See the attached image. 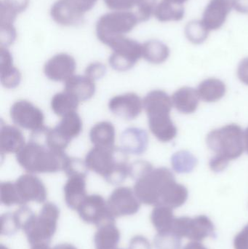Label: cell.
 <instances>
[{
	"instance_id": "obj_1",
	"label": "cell",
	"mask_w": 248,
	"mask_h": 249,
	"mask_svg": "<svg viewBox=\"0 0 248 249\" xmlns=\"http://www.w3.org/2000/svg\"><path fill=\"white\" fill-rule=\"evenodd\" d=\"M207 144L215 154L210 160V168L214 172L224 171L230 160L237 159L244 152L243 131L238 124H230L212 130L207 136Z\"/></svg>"
},
{
	"instance_id": "obj_2",
	"label": "cell",
	"mask_w": 248,
	"mask_h": 249,
	"mask_svg": "<svg viewBox=\"0 0 248 249\" xmlns=\"http://www.w3.org/2000/svg\"><path fill=\"white\" fill-rule=\"evenodd\" d=\"M68 158L65 152L52 150L33 136L16 154L17 162L29 174H52L63 171Z\"/></svg>"
},
{
	"instance_id": "obj_3",
	"label": "cell",
	"mask_w": 248,
	"mask_h": 249,
	"mask_svg": "<svg viewBox=\"0 0 248 249\" xmlns=\"http://www.w3.org/2000/svg\"><path fill=\"white\" fill-rule=\"evenodd\" d=\"M87 168L101 176L108 183L118 185L129 176L128 153L122 147H94L84 160Z\"/></svg>"
},
{
	"instance_id": "obj_4",
	"label": "cell",
	"mask_w": 248,
	"mask_h": 249,
	"mask_svg": "<svg viewBox=\"0 0 248 249\" xmlns=\"http://www.w3.org/2000/svg\"><path fill=\"white\" fill-rule=\"evenodd\" d=\"M60 210L56 205L46 203L42 206L39 214L35 215L23 228L31 246L50 242L57 230Z\"/></svg>"
},
{
	"instance_id": "obj_5",
	"label": "cell",
	"mask_w": 248,
	"mask_h": 249,
	"mask_svg": "<svg viewBox=\"0 0 248 249\" xmlns=\"http://www.w3.org/2000/svg\"><path fill=\"white\" fill-rule=\"evenodd\" d=\"M139 22L134 12L112 11L105 13L96 23V35L100 42L107 45L112 39L125 36Z\"/></svg>"
},
{
	"instance_id": "obj_6",
	"label": "cell",
	"mask_w": 248,
	"mask_h": 249,
	"mask_svg": "<svg viewBox=\"0 0 248 249\" xmlns=\"http://www.w3.org/2000/svg\"><path fill=\"white\" fill-rule=\"evenodd\" d=\"M173 180H175L174 174L170 169L167 168H155L137 180L133 190L141 203L149 206H158L163 190Z\"/></svg>"
},
{
	"instance_id": "obj_7",
	"label": "cell",
	"mask_w": 248,
	"mask_h": 249,
	"mask_svg": "<svg viewBox=\"0 0 248 249\" xmlns=\"http://www.w3.org/2000/svg\"><path fill=\"white\" fill-rule=\"evenodd\" d=\"M107 46L112 50L109 65L116 71H128L142 57V45L126 36L112 39Z\"/></svg>"
},
{
	"instance_id": "obj_8",
	"label": "cell",
	"mask_w": 248,
	"mask_h": 249,
	"mask_svg": "<svg viewBox=\"0 0 248 249\" xmlns=\"http://www.w3.org/2000/svg\"><path fill=\"white\" fill-rule=\"evenodd\" d=\"M77 212L83 222L98 228L105 224L115 222V217L108 208L107 201L99 195L87 196Z\"/></svg>"
},
{
	"instance_id": "obj_9",
	"label": "cell",
	"mask_w": 248,
	"mask_h": 249,
	"mask_svg": "<svg viewBox=\"0 0 248 249\" xmlns=\"http://www.w3.org/2000/svg\"><path fill=\"white\" fill-rule=\"evenodd\" d=\"M10 115L13 122L22 128L35 132L45 127L43 112L28 101L15 102L10 108Z\"/></svg>"
},
{
	"instance_id": "obj_10",
	"label": "cell",
	"mask_w": 248,
	"mask_h": 249,
	"mask_svg": "<svg viewBox=\"0 0 248 249\" xmlns=\"http://www.w3.org/2000/svg\"><path fill=\"white\" fill-rule=\"evenodd\" d=\"M141 203L134 190L126 187L115 189L107 200L108 208L115 218L135 214L139 211Z\"/></svg>"
},
{
	"instance_id": "obj_11",
	"label": "cell",
	"mask_w": 248,
	"mask_h": 249,
	"mask_svg": "<svg viewBox=\"0 0 248 249\" xmlns=\"http://www.w3.org/2000/svg\"><path fill=\"white\" fill-rule=\"evenodd\" d=\"M15 184L23 206L29 202L42 203L46 200V187L43 182L33 174L20 176Z\"/></svg>"
},
{
	"instance_id": "obj_12",
	"label": "cell",
	"mask_w": 248,
	"mask_h": 249,
	"mask_svg": "<svg viewBox=\"0 0 248 249\" xmlns=\"http://www.w3.org/2000/svg\"><path fill=\"white\" fill-rule=\"evenodd\" d=\"M77 68L75 59L64 53L56 54L50 58L44 67V73L49 80L66 82L74 76Z\"/></svg>"
},
{
	"instance_id": "obj_13",
	"label": "cell",
	"mask_w": 248,
	"mask_h": 249,
	"mask_svg": "<svg viewBox=\"0 0 248 249\" xmlns=\"http://www.w3.org/2000/svg\"><path fill=\"white\" fill-rule=\"evenodd\" d=\"M143 108V101L134 93L115 96L109 102V110L116 116L127 121L138 118Z\"/></svg>"
},
{
	"instance_id": "obj_14",
	"label": "cell",
	"mask_w": 248,
	"mask_h": 249,
	"mask_svg": "<svg viewBox=\"0 0 248 249\" xmlns=\"http://www.w3.org/2000/svg\"><path fill=\"white\" fill-rule=\"evenodd\" d=\"M232 7L233 0H211L204 11L202 23L209 31L220 29Z\"/></svg>"
},
{
	"instance_id": "obj_15",
	"label": "cell",
	"mask_w": 248,
	"mask_h": 249,
	"mask_svg": "<svg viewBox=\"0 0 248 249\" xmlns=\"http://www.w3.org/2000/svg\"><path fill=\"white\" fill-rule=\"evenodd\" d=\"M50 16L61 26H75L83 23L84 15L78 11L69 0H58L51 7Z\"/></svg>"
},
{
	"instance_id": "obj_16",
	"label": "cell",
	"mask_w": 248,
	"mask_h": 249,
	"mask_svg": "<svg viewBox=\"0 0 248 249\" xmlns=\"http://www.w3.org/2000/svg\"><path fill=\"white\" fill-rule=\"evenodd\" d=\"M121 147L128 154L141 155L147 151L149 136L147 132L138 127H128L120 136Z\"/></svg>"
},
{
	"instance_id": "obj_17",
	"label": "cell",
	"mask_w": 248,
	"mask_h": 249,
	"mask_svg": "<svg viewBox=\"0 0 248 249\" xmlns=\"http://www.w3.org/2000/svg\"><path fill=\"white\" fill-rule=\"evenodd\" d=\"M87 176L76 175L68 177L64 187L66 203L69 209L77 210L87 197Z\"/></svg>"
},
{
	"instance_id": "obj_18",
	"label": "cell",
	"mask_w": 248,
	"mask_h": 249,
	"mask_svg": "<svg viewBox=\"0 0 248 249\" xmlns=\"http://www.w3.org/2000/svg\"><path fill=\"white\" fill-rule=\"evenodd\" d=\"M0 79L7 89H16L21 81V73L14 67L11 53L4 47H0Z\"/></svg>"
},
{
	"instance_id": "obj_19",
	"label": "cell",
	"mask_w": 248,
	"mask_h": 249,
	"mask_svg": "<svg viewBox=\"0 0 248 249\" xmlns=\"http://www.w3.org/2000/svg\"><path fill=\"white\" fill-rule=\"evenodd\" d=\"M83 130V122L77 112H71L63 117L58 125L52 128L56 137L66 146L77 137Z\"/></svg>"
},
{
	"instance_id": "obj_20",
	"label": "cell",
	"mask_w": 248,
	"mask_h": 249,
	"mask_svg": "<svg viewBox=\"0 0 248 249\" xmlns=\"http://www.w3.org/2000/svg\"><path fill=\"white\" fill-rule=\"evenodd\" d=\"M149 127L152 134L161 142H169L177 136L178 130L170 114L148 116Z\"/></svg>"
},
{
	"instance_id": "obj_21",
	"label": "cell",
	"mask_w": 248,
	"mask_h": 249,
	"mask_svg": "<svg viewBox=\"0 0 248 249\" xmlns=\"http://www.w3.org/2000/svg\"><path fill=\"white\" fill-rule=\"evenodd\" d=\"M25 145L24 136L20 129L16 126L1 124L0 129V151L1 154H17Z\"/></svg>"
},
{
	"instance_id": "obj_22",
	"label": "cell",
	"mask_w": 248,
	"mask_h": 249,
	"mask_svg": "<svg viewBox=\"0 0 248 249\" xmlns=\"http://www.w3.org/2000/svg\"><path fill=\"white\" fill-rule=\"evenodd\" d=\"M64 91L72 95L80 102H85L94 96L96 84L94 80L87 76L74 75L65 82Z\"/></svg>"
},
{
	"instance_id": "obj_23",
	"label": "cell",
	"mask_w": 248,
	"mask_h": 249,
	"mask_svg": "<svg viewBox=\"0 0 248 249\" xmlns=\"http://www.w3.org/2000/svg\"><path fill=\"white\" fill-rule=\"evenodd\" d=\"M173 102L167 93L163 90H155L149 92L143 100V107L147 116L170 114Z\"/></svg>"
},
{
	"instance_id": "obj_24",
	"label": "cell",
	"mask_w": 248,
	"mask_h": 249,
	"mask_svg": "<svg viewBox=\"0 0 248 249\" xmlns=\"http://www.w3.org/2000/svg\"><path fill=\"white\" fill-rule=\"evenodd\" d=\"M173 106L183 114L194 113L199 106V96L198 90L192 88L179 89L172 96Z\"/></svg>"
},
{
	"instance_id": "obj_25",
	"label": "cell",
	"mask_w": 248,
	"mask_h": 249,
	"mask_svg": "<svg viewBox=\"0 0 248 249\" xmlns=\"http://www.w3.org/2000/svg\"><path fill=\"white\" fill-rule=\"evenodd\" d=\"M115 126L110 122L103 121L95 124L90 132V139L94 147L111 149L115 147Z\"/></svg>"
},
{
	"instance_id": "obj_26",
	"label": "cell",
	"mask_w": 248,
	"mask_h": 249,
	"mask_svg": "<svg viewBox=\"0 0 248 249\" xmlns=\"http://www.w3.org/2000/svg\"><path fill=\"white\" fill-rule=\"evenodd\" d=\"M98 228L94 236L96 249H116L120 240V232L115 222L105 224Z\"/></svg>"
},
{
	"instance_id": "obj_27",
	"label": "cell",
	"mask_w": 248,
	"mask_h": 249,
	"mask_svg": "<svg viewBox=\"0 0 248 249\" xmlns=\"http://www.w3.org/2000/svg\"><path fill=\"white\" fill-rule=\"evenodd\" d=\"M188 191L184 186L178 184L176 180L169 182L163 190L160 197V205L176 208L186 202Z\"/></svg>"
},
{
	"instance_id": "obj_28",
	"label": "cell",
	"mask_w": 248,
	"mask_h": 249,
	"mask_svg": "<svg viewBox=\"0 0 248 249\" xmlns=\"http://www.w3.org/2000/svg\"><path fill=\"white\" fill-rule=\"evenodd\" d=\"M199 98L206 102H215L225 96L227 87L224 82L218 79L209 78L204 80L198 86Z\"/></svg>"
},
{
	"instance_id": "obj_29",
	"label": "cell",
	"mask_w": 248,
	"mask_h": 249,
	"mask_svg": "<svg viewBox=\"0 0 248 249\" xmlns=\"http://www.w3.org/2000/svg\"><path fill=\"white\" fill-rule=\"evenodd\" d=\"M170 55L168 47L159 40H149L142 45V57L151 64L164 63Z\"/></svg>"
},
{
	"instance_id": "obj_30",
	"label": "cell",
	"mask_w": 248,
	"mask_h": 249,
	"mask_svg": "<svg viewBox=\"0 0 248 249\" xmlns=\"http://www.w3.org/2000/svg\"><path fill=\"white\" fill-rule=\"evenodd\" d=\"M80 101L72 95L64 91L54 95L51 99V109L58 116L63 117L77 111Z\"/></svg>"
},
{
	"instance_id": "obj_31",
	"label": "cell",
	"mask_w": 248,
	"mask_h": 249,
	"mask_svg": "<svg viewBox=\"0 0 248 249\" xmlns=\"http://www.w3.org/2000/svg\"><path fill=\"white\" fill-rule=\"evenodd\" d=\"M183 4H174L166 0H162L156 6L154 16L161 22L179 21L184 16Z\"/></svg>"
},
{
	"instance_id": "obj_32",
	"label": "cell",
	"mask_w": 248,
	"mask_h": 249,
	"mask_svg": "<svg viewBox=\"0 0 248 249\" xmlns=\"http://www.w3.org/2000/svg\"><path fill=\"white\" fill-rule=\"evenodd\" d=\"M29 0H1L0 23H14L17 15L29 6Z\"/></svg>"
},
{
	"instance_id": "obj_33",
	"label": "cell",
	"mask_w": 248,
	"mask_h": 249,
	"mask_svg": "<svg viewBox=\"0 0 248 249\" xmlns=\"http://www.w3.org/2000/svg\"><path fill=\"white\" fill-rule=\"evenodd\" d=\"M171 208L158 205L151 212V221L159 232H168L173 225Z\"/></svg>"
},
{
	"instance_id": "obj_34",
	"label": "cell",
	"mask_w": 248,
	"mask_h": 249,
	"mask_svg": "<svg viewBox=\"0 0 248 249\" xmlns=\"http://www.w3.org/2000/svg\"><path fill=\"white\" fill-rule=\"evenodd\" d=\"M171 164L173 170L179 174H187L193 171L198 164V160L188 151L176 152L172 156Z\"/></svg>"
},
{
	"instance_id": "obj_35",
	"label": "cell",
	"mask_w": 248,
	"mask_h": 249,
	"mask_svg": "<svg viewBox=\"0 0 248 249\" xmlns=\"http://www.w3.org/2000/svg\"><path fill=\"white\" fill-rule=\"evenodd\" d=\"M210 31L204 26L202 20H193L186 25L185 34L192 43L201 44L206 40Z\"/></svg>"
},
{
	"instance_id": "obj_36",
	"label": "cell",
	"mask_w": 248,
	"mask_h": 249,
	"mask_svg": "<svg viewBox=\"0 0 248 249\" xmlns=\"http://www.w3.org/2000/svg\"><path fill=\"white\" fill-rule=\"evenodd\" d=\"M0 201L5 206H11L13 205L23 206L15 182L5 181L0 184Z\"/></svg>"
},
{
	"instance_id": "obj_37",
	"label": "cell",
	"mask_w": 248,
	"mask_h": 249,
	"mask_svg": "<svg viewBox=\"0 0 248 249\" xmlns=\"http://www.w3.org/2000/svg\"><path fill=\"white\" fill-rule=\"evenodd\" d=\"M157 0H132L135 13L140 22L147 21L154 15Z\"/></svg>"
},
{
	"instance_id": "obj_38",
	"label": "cell",
	"mask_w": 248,
	"mask_h": 249,
	"mask_svg": "<svg viewBox=\"0 0 248 249\" xmlns=\"http://www.w3.org/2000/svg\"><path fill=\"white\" fill-rule=\"evenodd\" d=\"M63 171L65 172L66 175L68 177L76 175L87 176L88 168L84 161L78 158L68 157Z\"/></svg>"
},
{
	"instance_id": "obj_39",
	"label": "cell",
	"mask_w": 248,
	"mask_h": 249,
	"mask_svg": "<svg viewBox=\"0 0 248 249\" xmlns=\"http://www.w3.org/2000/svg\"><path fill=\"white\" fill-rule=\"evenodd\" d=\"M20 229L15 212L6 213L1 216V235H15Z\"/></svg>"
},
{
	"instance_id": "obj_40",
	"label": "cell",
	"mask_w": 248,
	"mask_h": 249,
	"mask_svg": "<svg viewBox=\"0 0 248 249\" xmlns=\"http://www.w3.org/2000/svg\"><path fill=\"white\" fill-rule=\"evenodd\" d=\"M153 169L154 168L150 162L145 160H136L130 164L129 177L136 181Z\"/></svg>"
},
{
	"instance_id": "obj_41",
	"label": "cell",
	"mask_w": 248,
	"mask_h": 249,
	"mask_svg": "<svg viewBox=\"0 0 248 249\" xmlns=\"http://www.w3.org/2000/svg\"><path fill=\"white\" fill-rule=\"evenodd\" d=\"M17 36V32L14 25H0V44L1 47L13 45Z\"/></svg>"
},
{
	"instance_id": "obj_42",
	"label": "cell",
	"mask_w": 248,
	"mask_h": 249,
	"mask_svg": "<svg viewBox=\"0 0 248 249\" xmlns=\"http://www.w3.org/2000/svg\"><path fill=\"white\" fill-rule=\"evenodd\" d=\"M108 8L112 11H131L134 9L132 0H103Z\"/></svg>"
},
{
	"instance_id": "obj_43",
	"label": "cell",
	"mask_w": 248,
	"mask_h": 249,
	"mask_svg": "<svg viewBox=\"0 0 248 249\" xmlns=\"http://www.w3.org/2000/svg\"><path fill=\"white\" fill-rule=\"evenodd\" d=\"M106 72V66L100 62L92 63L85 70V75L94 81L102 78Z\"/></svg>"
},
{
	"instance_id": "obj_44",
	"label": "cell",
	"mask_w": 248,
	"mask_h": 249,
	"mask_svg": "<svg viewBox=\"0 0 248 249\" xmlns=\"http://www.w3.org/2000/svg\"><path fill=\"white\" fill-rule=\"evenodd\" d=\"M69 1L82 14L85 15L87 12L94 7L98 0H69Z\"/></svg>"
},
{
	"instance_id": "obj_45",
	"label": "cell",
	"mask_w": 248,
	"mask_h": 249,
	"mask_svg": "<svg viewBox=\"0 0 248 249\" xmlns=\"http://www.w3.org/2000/svg\"><path fill=\"white\" fill-rule=\"evenodd\" d=\"M129 249H151V246L147 238L136 235L130 241Z\"/></svg>"
},
{
	"instance_id": "obj_46",
	"label": "cell",
	"mask_w": 248,
	"mask_h": 249,
	"mask_svg": "<svg viewBox=\"0 0 248 249\" xmlns=\"http://www.w3.org/2000/svg\"><path fill=\"white\" fill-rule=\"evenodd\" d=\"M237 75L242 83L248 86V58L242 60L239 64Z\"/></svg>"
},
{
	"instance_id": "obj_47",
	"label": "cell",
	"mask_w": 248,
	"mask_h": 249,
	"mask_svg": "<svg viewBox=\"0 0 248 249\" xmlns=\"http://www.w3.org/2000/svg\"><path fill=\"white\" fill-rule=\"evenodd\" d=\"M233 7L239 13H248V0H233Z\"/></svg>"
},
{
	"instance_id": "obj_48",
	"label": "cell",
	"mask_w": 248,
	"mask_h": 249,
	"mask_svg": "<svg viewBox=\"0 0 248 249\" xmlns=\"http://www.w3.org/2000/svg\"><path fill=\"white\" fill-rule=\"evenodd\" d=\"M52 249H77L74 246L69 244H61L55 246Z\"/></svg>"
},
{
	"instance_id": "obj_49",
	"label": "cell",
	"mask_w": 248,
	"mask_h": 249,
	"mask_svg": "<svg viewBox=\"0 0 248 249\" xmlns=\"http://www.w3.org/2000/svg\"><path fill=\"white\" fill-rule=\"evenodd\" d=\"M31 249H52L48 244H38L32 246Z\"/></svg>"
},
{
	"instance_id": "obj_50",
	"label": "cell",
	"mask_w": 248,
	"mask_h": 249,
	"mask_svg": "<svg viewBox=\"0 0 248 249\" xmlns=\"http://www.w3.org/2000/svg\"><path fill=\"white\" fill-rule=\"evenodd\" d=\"M243 139H244L245 149L248 153V127L243 133Z\"/></svg>"
},
{
	"instance_id": "obj_51",
	"label": "cell",
	"mask_w": 248,
	"mask_h": 249,
	"mask_svg": "<svg viewBox=\"0 0 248 249\" xmlns=\"http://www.w3.org/2000/svg\"><path fill=\"white\" fill-rule=\"evenodd\" d=\"M166 1H170V2L174 3V4H183L185 1L187 0H166Z\"/></svg>"
}]
</instances>
